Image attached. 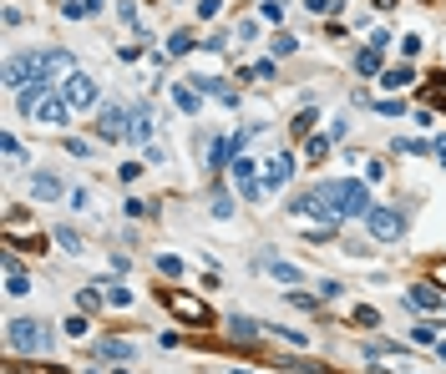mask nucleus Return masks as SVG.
Segmentation results:
<instances>
[{"label": "nucleus", "instance_id": "nucleus-41", "mask_svg": "<svg viewBox=\"0 0 446 374\" xmlns=\"http://www.w3.org/2000/svg\"><path fill=\"white\" fill-rule=\"evenodd\" d=\"M67 152H71V157H87V152H92V147H87V142H81V137H67Z\"/></svg>", "mask_w": 446, "mask_h": 374}, {"label": "nucleus", "instance_id": "nucleus-21", "mask_svg": "<svg viewBox=\"0 0 446 374\" xmlns=\"http://www.w3.org/2000/svg\"><path fill=\"white\" fill-rule=\"evenodd\" d=\"M173 101H178L183 117H198V92H193V86H173Z\"/></svg>", "mask_w": 446, "mask_h": 374}, {"label": "nucleus", "instance_id": "nucleus-9", "mask_svg": "<svg viewBox=\"0 0 446 374\" xmlns=\"http://www.w3.org/2000/svg\"><path fill=\"white\" fill-rule=\"evenodd\" d=\"M228 167H233V182H239V187H244V197H249V203H259V197H264V182H259V178H253V162H249V157H244V152H239V157H233Z\"/></svg>", "mask_w": 446, "mask_h": 374}, {"label": "nucleus", "instance_id": "nucleus-3", "mask_svg": "<svg viewBox=\"0 0 446 374\" xmlns=\"http://www.w3.org/2000/svg\"><path fill=\"white\" fill-rule=\"evenodd\" d=\"M6 344H11V354H46V349H51V324H41V319H11L6 324Z\"/></svg>", "mask_w": 446, "mask_h": 374}, {"label": "nucleus", "instance_id": "nucleus-24", "mask_svg": "<svg viewBox=\"0 0 446 374\" xmlns=\"http://www.w3.org/2000/svg\"><path fill=\"white\" fill-rule=\"evenodd\" d=\"M97 10V0H67V6H61V15L67 20H81V15H92Z\"/></svg>", "mask_w": 446, "mask_h": 374}, {"label": "nucleus", "instance_id": "nucleus-30", "mask_svg": "<svg viewBox=\"0 0 446 374\" xmlns=\"http://www.w3.org/2000/svg\"><path fill=\"white\" fill-rule=\"evenodd\" d=\"M158 268H162L167 278H178V273H183V258H173V253H162V258H158Z\"/></svg>", "mask_w": 446, "mask_h": 374}, {"label": "nucleus", "instance_id": "nucleus-6", "mask_svg": "<svg viewBox=\"0 0 446 374\" xmlns=\"http://www.w3.org/2000/svg\"><path fill=\"white\" fill-rule=\"evenodd\" d=\"M97 137H102V142H127V137H132V106L107 101V106L97 112Z\"/></svg>", "mask_w": 446, "mask_h": 374}, {"label": "nucleus", "instance_id": "nucleus-26", "mask_svg": "<svg viewBox=\"0 0 446 374\" xmlns=\"http://www.w3.org/2000/svg\"><path fill=\"white\" fill-rule=\"evenodd\" d=\"M426 101L446 112V81H441V76H431V81H426Z\"/></svg>", "mask_w": 446, "mask_h": 374}, {"label": "nucleus", "instance_id": "nucleus-32", "mask_svg": "<svg viewBox=\"0 0 446 374\" xmlns=\"http://www.w3.org/2000/svg\"><path fill=\"white\" fill-rule=\"evenodd\" d=\"M411 339H416V344H436V324H416Z\"/></svg>", "mask_w": 446, "mask_h": 374}, {"label": "nucleus", "instance_id": "nucleus-4", "mask_svg": "<svg viewBox=\"0 0 446 374\" xmlns=\"http://www.w3.org/2000/svg\"><path fill=\"white\" fill-rule=\"evenodd\" d=\"M36 81H46V56H36V51H15L6 61V86L11 92H26V86Z\"/></svg>", "mask_w": 446, "mask_h": 374}, {"label": "nucleus", "instance_id": "nucleus-35", "mask_svg": "<svg viewBox=\"0 0 446 374\" xmlns=\"http://www.w3.org/2000/svg\"><path fill=\"white\" fill-rule=\"evenodd\" d=\"M76 303H81V309H87V314H92V309H97V303H102V294H97V289H81V294H76Z\"/></svg>", "mask_w": 446, "mask_h": 374}, {"label": "nucleus", "instance_id": "nucleus-15", "mask_svg": "<svg viewBox=\"0 0 446 374\" xmlns=\"http://www.w3.org/2000/svg\"><path fill=\"white\" fill-rule=\"evenodd\" d=\"M228 339H233V344H253V339H259V329H253V319H239V314H233V319H228Z\"/></svg>", "mask_w": 446, "mask_h": 374}, {"label": "nucleus", "instance_id": "nucleus-38", "mask_svg": "<svg viewBox=\"0 0 446 374\" xmlns=\"http://www.w3.org/2000/svg\"><path fill=\"white\" fill-rule=\"evenodd\" d=\"M67 334H71V339H81V334H87V319L71 314V319H67Z\"/></svg>", "mask_w": 446, "mask_h": 374}, {"label": "nucleus", "instance_id": "nucleus-42", "mask_svg": "<svg viewBox=\"0 0 446 374\" xmlns=\"http://www.w3.org/2000/svg\"><path fill=\"white\" fill-rule=\"evenodd\" d=\"M431 152H436V157L446 162V137H436V142H431Z\"/></svg>", "mask_w": 446, "mask_h": 374}, {"label": "nucleus", "instance_id": "nucleus-7", "mask_svg": "<svg viewBox=\"0 0 446 374\" xmlns=\"http://www.w3.org/2000/svg\"><path fill=\"white\" fill-rule=\"evenodd\" d=\"M365 228L380 238V243H396V238L406 233V217H400V208H370L365 213Z\"/></svg>", "mask_w": 446, "mask_h": 374}, {"label": "nucleus", "instance_id": "nucleus-43", "mask_svg": "<svg viewBox=\"0 0 446 374\" xmlns=\"http://www.w3.org/2000/svg\"><path fill=\"white\" fill-rule=\"evenodd\" d=\"M436 283H441V289H446V263H441V268H436Z\"/></svg>", "mask_w": 446, "mask_h": 374}, {"label": "nucleus", "instance_id": "nucleus-18", "mask_svg": "<svg viewBox=\"0 0 446 374\" xmlns=\"http://www.w3.org/2000/svg\"><path fill=\"white\" fill-rule=\"evenodd\" d=\"M97 354H102V359H117V364H127V359H132V344H127V339H102V349H97Z\"/></svg>", "mask_w": 446, "mask_h": 374}, {"label": "nucleus", "instance_id": "nucleus-10", "mask_svg": "<svg viewBox=\"0 0 446 374\" xmlns=\"http://www.w3.org/2000/svg\"><path fill=\"white\" fill-rule=\"evenodd\" d=\"M289 178H294V157H289V152H279V157H269V162H264V192L284 187Z\"/></svg>", "mask_w": 446, "mask_h": 374}, {"label": "nucleus", "instance_id": "nucleus-1", "mask_svg": "<svg viewBox=\"0 0 446 374\" xmlns=\"http://www.w3.org/2000/svg\"><path fill=\"white\" fill-rule=\"evenodd\" d=\"M370 208H375V203H370L365 182H355V178L320 182L314 192H305L300 203H289V213H314L320 223H340V217H365Z\"/></svg>", "mask_w": 446, "mask_h": 374}, {"label": "nucleus", "instance_id": "nucleus-33", "mask_svg": "<svg viewBox=\"0 0 446 374\" xmlns=\"http://www.w3.org/2000/svg\"><path fill=\"white\" fill-rule=\"evenodd\" d=\"M289 127H294V137H309V127H314V112H300V117H294Z\"/></svg>", "mask_w": 446, "mask_h": 374}, {"label": "nucleus", "instance_id": "nucleus-14", "mask_svg": "<svg viewBox=\"0 0 446 374\" xmlns=\"http://www.w3.org/2000/svg\"><path fill=\"white\" fill-rule=\"evenodd\" d=\"M6 289H11V294H26V289H31V278H26V268H20L15 253H6Z\"/></svg>", "mask_w": 446, "mask_h": 374}, {"label": "nucleus", "instance_id": "nucleus-13", "mask_svg": "<svg viewBox=\"0 0 446 374\" xmlns=\"http://www.w3.org/2000/svg\"><path fill=\"white\" fill-rule=\"evenodd\" d=\"M193 81H198V92H214L223 106H239V92H233V86H223L218 76H193Z\"/></svg>", "mask_w": 446, "mask_h": 374}, {"label": "nucleus", "instance_id": "nucleus-11", "mask_svg": "<svg viewBox=\"0 0 446 374\" xmlns=\"http://www.w3.org/2000/svg\"><path fill=\"white\" fill-rule=\"evenodd\" d=\"M416 309H446V289H436V283H411V294H406Z\"/></svg>", "mask_w": 446, "mask_h": 374}, {"label": "nucleus", "instance_id": "nucleus-2", "mask_svg": "<svg viewBox=\"0 0 446 374\" xmlns=\"http://www.w3.org/2000/svg\"><path fill=\"white\" fill-rule=\"evenodd\" d=\"M15 106H20L26 117L46 122V127H61V122L71 117L67 96H61V92H51V81H36V86H26V92H15Z\"/></svg>", "mask_w": 446, "mask_h": 374}, {"label": "nucleus", "instance_id": "nucleus-20", "mask_svg": "<svg viewBox=\"0 0 446 374\" xmlns=\"http://www.w3.org/2000/svg\"><path fill=\"white\" fill-rule=\"evenodd\" d=\"M264 273L279 278V283H300V268H294V263H279V258H264Z\"/></svg>", "mask_w": 446, "mask_h": 374}, {"label": "nucleus", "instance_id": "nucleus-40", "mask_svg": "<svg viewBox=\"0 0 446 374\" xmlns=\"http://www.w3.org/2000/svg\"><path fill=\"white\" fill-rule=\"evenodd\" d=\"M305 6H309V15H330V10H335V0H305Z\"/></svg>", "mask_w": 446, "mask_h": 374}, {"label": "nucleus", "instance_id": "nucleus-44", "mask_svg": "<svg viewBox=\"0 0 446 374\" xmlns=\"http://www.w3.org/2000/svg\"><path fill=\"white\" fill-rule=\"evenodd\" d=\"M436 354H441V359H446V339H436Z\"/></svg>", "mask_w": 446, "mask_h": 374}, {"label": "nucleus", "instance_id": "nucleus-23", "mask_svg": "<svg viewBox=\"0 0 446 374\" xmlns=\"http://www.w3.org/2000/svg\"><path fill=\"white\" fill-rule=\"evenodd\" d=\"M355 71H360V76H375V71H380V51H375V46H365V51L355 56Z\"/></svg>", "mask_w": 446, "mask_h": 374}, {"label": "nucleus", "instance_id": "nucleus-29", "mask_svg": "<svg viewBox=\"0 0 446 374\" xmlns=\"http://www.w3.org/2000/svg\"><path fill=\"white\" fill-rule=\"evenodd\" d=\"M396 152H406V157H421V152H431L421 137H406V142H396Z\"/></svg>", "mask_w": 446, "mask_h": 374}, {"label": "nucleus", "instance_id": "nucleus-17", "mask_svg": "<svg viewBox=\"0 0 446 374\" xmlns=\"http://www.w3.org/2000/svg\"><path fill=\"white\" fill-rule=\"evenodd\" d=\"M71 71H76V61L67 51H46V81L51 76H71Z\"/></svg>", "mask_w": 446, "mask_h": 374}, {"label": "nucleus", "instance_id": "nucleus-27", "mask_svg": "<svg viewBox=\"0 0 446 374\" xmlns=\"http://www.w3.org/2000/svg\"><path fill=\"white\" fill-rule=\"evenodd\" d=\"M102 299H107L112 309H127V303H132V294H127L122 283H107V294H102Z\"/></svg>", "mask_w": 446, "mask_h": 374}, {"label": "nucleus", "instance_id": "nucleus-8", "mask_svg": "<svg viewBox=\"0 0 446 374\" xmlns=\"http://www.w3.org/2000/svg\"><path fill=\"white\" fill-rule=\"evenodd\" d=\"M61 96H67L71 112H81V106L97 101V81H92L87 71H71V76H61Z\"/></svg>", "mask_w": 446, "mask_h": 374}, {"label": "nucleus", "instance_id": "nucleus-36", "mask_svg": "<svg viewBox=\"0 0 446 374\" xmlns=\"http://www.w3.org/2000/svg\"><path fill=\"white\" fill-rule=\"evenodd\" d=\"M214 217H233V203H228L223 192H214Z\"/></svg>", "mask_w": 446, "mask_h": 374}, {"label": "nucleus", "instance_id": "nucleus-22", "mask_svg": "<svg viewBox=\"0 0 446 374\" xmlns=\"http://www.w3.org/2000/svg\"><path fill=\"white\" fill-rule=\"evenodd\" d=\"M193 46H198V36H193V31H173V41H167V56H188Z\"/></svg>", "mask_w": 446, "mask_h": 374}, {"label": "nucleus", "instance_id": "nucleus-39", "mask_svg": "<svg viewBox=\"0 0 446 374\" xmlns=\"http://www.w3.org/2000/svg\"><path fill=\"white\" fill-rule=\"evenodd\" d=\"M218 6H223V0H198V15H203V20H214V15H218Z\"/></svg>", "mask_w": 446, "mask_h": 374}, {"label": "nucleus", "instance_id": "nucleus-34", "mask_svg": "<svg viewBox=\"0 0 446 374\" xmlns=\"http://www.w3.org/2000/svg\"><path fill=\"white\" fill-rule=\"evenodd\" d=\"M294 46H300L294 36H274V56H294Z\"/></svg>", "mask_w": 446, "mask_h": 374}, {"label": "nucleus", "instance_id": "nucleus-25", "mask_svg": "<svg viewBox=\"0 0 446 374\" xmlns=\"http://www.w3.org/2000/svg\"><path fill=\"white\" fill-rule=\"evenodd\" d=\"M305 152H309V162H325L330 157V137H305Z\"/></svg>", "mask_w": 446, "mask_h": 374}, {"label": "nucleus", "instance_id": "nucleus-5", "mask_svg": "<svg viewBox=\"0 0 446 374\" xmlns=\"http://www.w3.org/2000/svg\"><path fill=\"white\" fill-rule=\"evenodd\" d=\"M162 303H167V314H173L178 324H193V329L214 324V314H208V303H203L198 294H183V289H162Z\"/></svg>", "mask_w": 446, "mask_h": 374}, {"label": "nucleus", "instance_id": "nucleus-37", "mask_svg": "<svg viewBox=\"0 0 446 374\" xmlns=\"http://www.w3.org/2000/svg\"><path fill=\"white\" fill-rule=\"evenodd\" d=\"M264 20H284V0H264Z\"/></svg>", "mask_w": 446, "mask_h": 374}, {"label": "nucleus", "instance_id": "nucleus-16", "mask_svg": "<svg viewBox=\"0 0 446 374\" xmlns=\"http://www.w3.org/2000/svg\"><path fill=\"white\" fill-rule=\"evenodd\" d=\"M132 142H153V112L132 106Z\"/></svg>", "mask_w": 446, "mask_h": 374}, {"label": "nucleus", "instance_id": "nucleus-31", "mask_svg": "<svg viewBox=\"0 0 446 374\" xmlns=\"http://www.w3.org/2000/svg\"><path fill=\"white\" fill-rule=\"evenodd\" d=\"M56 243H61V248H71V253H81V238H76L71 228H56Z\"/></svg>", "mask_w": 446, "mask_h": 374}, {"label": "nucleus", "instance_id": "nucleus-19", "mask_svg": "<svg viewBox=\"0 0 446 374\" xmlns=\"http://www.w3.org/2000/svg\"><path fill=\"white\" fill-rule=\"evenodd\" d=\"M411 81H416V71H411L406 61H400V66H391V71L380 76V86H391V92H400V86H411Z\"/></svg>", "mask_w": 446, "mask_h": 374}, {"label": "nucleus", "instance_id": "nucleus-12", "mask_svg": "<svg viewBox=\"0 0 446 374\" xmlns=\"http://www.w3.org/2000/svg\"><path fill=\"white\" fill-rule=\"evenodd\" d=\"M61 192H67V187H61L56 172H36V178H31V197H36V203H56Z\"/></svg>", "mask_w": 446, "mask_h": 374}, {"label": "nucleus", "instance_id": "nucleus-28", "mask_svg": "<svg viewBox=\"0 0 446 374\" xmlns=\"http://www.w3.org/2000/svg\"><path fill=\"white\" fill-rule=\"evenodd\" d=\"M350 324H360V329H375V324H380V314L365 303V309H355V314H350Z\"/></svg>", "mask_w": 446, "mask_h": 374}]
</instances>
